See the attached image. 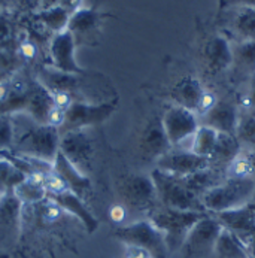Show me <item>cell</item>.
I'll return each mask as SVG.
<instances>
[{
  "label": "cell",
  "instance_id": "1",
  "mask_svg": "<svg viewBox=\"0 0 255 258\" xmlns=\"http://www.w3.org/2000/svg\"><path fill=\"white\" fill-rule=\"evenodd\" d=\"M23 130L15 128V142L11 152L39 157L54 163L60 149V132L46 124L36 122L29 113L21 111Z\"/></svg>",
  "mask_w": 255,
  "mask_h": 258
},
{
  "label": "cell",
  "instance_id": "2",
  "mask_svg": "<svg viewBox=\"0 0 255 258\" xmlns=\"http://www.w3.org/2000/svg\"><path fill=\"white\" fill-rule=\"evenodd\" d=\"M254 194L255 178L227 176L221 184L203 194L202 202L209 214H217L248 205Z\"/></svg>",
  "mask_w": 255,
  "mask_h": 258
},
{
  "label": "cell",
  "instance_id": "3",
  "mask_svg": "<svg viewBox=\"0 0 255 258\" xmlns=\"http://www.w3.org/2000/svg\"><path fill=\"white\" fill-rule=\"evenodd\" d=\"M206 215L203 212L179 211L160 205L148 215V220L164 233L169 252H176L182 248L189 230Z\"/></svg>",
  "mask_w": 255,
  "mask_h": 258
},
{
  "label": "cell",
  "instance_id": "4",
  "mask_svg": "<svg viewBox=\"0 0 255 258\" xmlns=\"http://www.w3.org/2000/svg\"><path fill=\"white\" fill-rule=\"evenodd\" d=\"M116 191L121 203L127 208V211L149 215L160 206L157 189L151 175L129 173L121 176L116 184Z\"/></svg>",
  "mask_w": 255,
  "mask_h": 258
},
{
  "label": "cell",
  "instance_id": "5",
  "mask_svg": "<svg viewBox=\"0 0 255 258\" xmlns=\"http://www.w3.org/2000/svg\"><path fill=\"white\" fill-rule=\"evenodd\" d=\"M149 175L154 181L158 202L161 206L179 209V211H194V212L209 214L202 199L197 197L194 192H191L182 184L181 178L169 175L158 169H154Z\"/></svg>",
  "mask_w": 255,
  "mask_h": 258
},
{
  "label": "cell",
  "instance_id": "6",
  "mask_svg": "<svg viewBox=\"0 0 255 258\" xmlns=\"http://www.w3.org/2000/svg\"><path fill=\"white\" fill-rule=\"evenodd\" d=\"M112 236L122 242L125 246H138L145 249L152 258H169L170 254L166 245L164 233L158 230L148 218L115 227Z\"/></svg>",
  "mask_w": 255,
  "mask_h": 258
},
{
  "label": "cell",
  "instance_id": "7",
  "mask_svg": "<svg viewBox=\"0 0 255 258\" xmlns=\"http://www.w3.org/2000/svg\"><path fill=\"white\" fill-rule=\"evenodd\" d=\"M23 206L14 191L0 197V251L9 255L23 237Z\"/></svg>",
  "mask_w": 255,
  "mask_h": 258
},
{
  "label": "cell",
  "instance_id": "8",
  "mask_svg": "<svg viewBox=\"0 0 255 258\" xmlns=\"http://www.w3.org/2000/svg\"><path fill=\"white\" fill-rule=\"evenodd\" d=\"M222 228L221 222L212 214H208L196 222L181 248L183 258H206L212 255Z\"/></svg>",
  "mask_w": 255,
  "mask_h": 258
},
{
  "label": "cell",
  "instance_id": "9",
  "mask_svg": "<svg viewBox=\"0 0 255 258\" xmlns=\"http://www.w3.org/2000/svg\"><path fill=\"white\" fill-rule=\"evenodd\" d=\"M115 109H116V102H103L94 105L85 100H76L66 111V121L63 128L60 130V135L99 125L108 121Z\"/></svg>",
  "mask_w": 255,
  "mask_h": 258
},
{
  "label": "cell",
  "instance_id": "10",
  "mask_svg": "<svg viewBox=\"0 0 255 258\" xmlns=\"http://www.w3.org/2000/svg\"><path fill=\"white\" fill-rule=\"evenodd\" d=\"M58 151L82 173H91L96 157V147L87 130H73L60 135Z\"/></svg>",
  "mask_w": 255,
  "mask_h": 258
},
{
  "label": "cell",
  "instance_id": "11",
  "mask_svg": "<svg viewBox=\"0 0 255 258\" xmlns=\"http://www.w3.org/2000/svg\"><path fill=\"white\" fill-rule=\"evenodd\" d=\"M161 121L172 148L182 147L185 142H189L193 135L200 127L199 115L178 105L170 106L164 112Z\"/></svg>",
  "mask_w": 255,
  "mask_h": 258
},
{
  "label": "cell",
  "instance_id": "12",
  "mask_svg": "<svg viewBox=\"0 0 255 258\" xmlns=\"http://www.w3.org/2000/svg\"><path fill=\"white\" fill-rule=\"evenodd\" d=\"M108 15L97 8H79L71 15L68 30L76 45H96L102 33L103 21Z\"/></svg>",
  "mask_w": 255,
  "mask_h": 258
},
{
  "label": "cell",
  "instance_id": "13",
  "mask_svg": "<svg viewBox=\"0 0 255 258\" xmlns=\"http://www.w3.org/2000/svg\"><path fill=\"white\" fill-rule=\"evenodd\" d=\"M206 167H209V158L178 148H172L167 154H164L155 161V169L179 178L193 175Z\"/></svg>",
  "mask_w": 255,
  "mask_h": 258
},
{
  "label": "cell",
  "instance_id": "14",
  "mask_svg": "<svg viewBox=\"0 0 255 258\" xmlns=\"http://www.w3.org/2000/svg\"><path fill=\"white\" fill-rule=\"evenodd\" d=\"M75 37L69 32H60L51 37L48 43V54L51 58V64L54 69L72 75H84L85 71L78 64L75 52H76Z\"/></svg>",
  "mask_w": 255,
  "mask_h": 258
},
{
  "label": "cell",
  "instance_id": "15",
  "mask_svg": "<svg viewBox=\"0 0 255 258\" xmlns=\"http://www.w3.org/2000/svg\"><path fill=\"white\" fill-rule=\"evenodd\" d=\"M170 149H172V145L164 132L161 118H157V116L151 118L139 139V151L142 157L146 160L157 161Z\"/></svg>",
  "mask_w": 255,
  "mask_h": 258
},
{
  "label": "cell",
  "instance_id": "16",
  "mask_svg": "<svg viewBox=\"0 0 255 258\" xmlns=\"http://www.w3.org/2000/svg\"><path fill=\"white\" fill-rule=\"evenodd\" d=\"M231 43L222 35L209 37L203 46V63L209 75H219L231 68Z\"/></svg>",
  "mask_w": 255,
  "mask_h": 258
},
{
  "label": "cell",
  "instance_id": "17",
  "mask_svg": "<svg viewBox=\"0 0 255 258\" xmlns=\"http://www.w3.org/2000/svg\"><path fill=\"white\" fill-rule=\"evenodd\" d=\"M239 116L240 108L234 102L228 99H218L215 106L200 118V124L209 125L219 133L236 135Z\"/></svg>",
  "mask_w": 255,
  "mask_h": 258
},
{
  "label": "cell",
  "instance_id": "18",
  "mask_svg": "<svg viewBox=\"0 0 255 258\" xmlns=\"http://www.w3.org/2000/svg\"><path fill=\"white\" fill-rule=\"evenodd\" d=\"M212 215L221 222V225L224 228H227L231 233H234L236 236H239L243 243L255 231V214L252 208L249 206V203L245 206H240V208L222 211V212H217Z\"/></svg>",
  "mask_w": 255,
  "mask_h": 258
},
{
  "label": "cell",
  "instance_id": "19",
  "mask_svg": "<svg viewBox=\"0 0 255 258\" xmlns=\"http://www.w3.org/2000/svg\"><path fill=\"white\" fill-rule=\"evenodd\" d=\"M49 199H52L69 215H72L75 220L81 222L88 234H93L99 228V220L90 211L85 200L81 199L78 194H75L72 189H68V191L61 192V194H57V196H49Z\"/></svg>",
  "mask_w": 255,
  "mask_h": 258
},
{
  "label": "cell",
  "instance_id": "20",
  "mask_svg": "<svg viewBox=\"0 0 255 258\" xmlns=\"http://www.w3.org/2000/svg\"><path fill=\"white\" fill-rule=\"evenodd\" d=\"M54 170L68 182L71 189L81 199L87 200L93 194V182L90 176L82 173L76 166H73L60 151L54 160Z\"/></svg>",
  "mask_w": 255,
  "mask_h": 258
},
{
  "label": "cell",
  "instance_id": "21",
  "mask_svg": "<svg viewBox=\"0 0 255 258\" xmlns=\"http://www.w3.org/2000/svg\"><path fill=\"white\" fill-rule=\"evenodd\" d=\"M231 74L237 81L249 79L255 75V40L231 42Z\"/></svg>",
  "mask_w": 255,
  "mask_h": 258
},
{
  "label": "cell",
  "instance_id": "22",
  "mask_svg": "<svg viewBox=\"0 0 255 258\" xmlns=\"http://www.w3.org/2000/svg\"><path fill=\"white\" fill-rule=\"evenodd\" d=\"M203 84L194 78V76H183L181 78L169 91L170 99L175 102V105L186 108L189 111H197L200 99L205 93Z\"/></svg>",
  "mask_w": 255,
  "mask_h": 258
},
{
  "label": "cell",
  "instance_id": "23",
  "mask_svg": "<svg viewBox=\"0 0 255 258\" xmlns=\"http://www.w3.org/2000/svg\"><path fill=\"white\" fill-rule=\"evenodd\" d=\"M240 154H242V147L234 135L219 133L215 149L209 157V166L227 175L228 167Z\"/></svg>",
  "mask_w": 255,
  "mask_h": 258
},
{
  "label": "cell",
  "instance_id": "24",
  "mask_svg": "<svg viewBox=\"0 0 255 258\" xmlns=\"http://www.w3.org/2000/svg\"><path fill=\"white\" fill-rule=\"evenodd\" d=\"M228 30L234 35V42L255 40V8L230 9Z\"/></svg>",
  "mask_w": 255,
  "mask_h": 258
},
{
  "label": "cell",
  "instance_id": "25",
  "mask_svg": "<svg viewBox=\"0 0 255 258\" xmlns=\"http://www.w3.org/2000/svg\"><path fill=\"white\" fill-rule=\"evenodd\" d=\"M225 178H227L225 173H222V172H219V170L209 166V167L199 170L193 175L183 176V178H181V181L191 192H194L197 197L202 199L203 194H206L209 189H212L214 186L221 184Z\"/></svg>",
  "mask_w": 255,
  "mask_h": 258
},
{
  "label": "cell",
  "instance_id": "26",
  "mask_svg": "<svg viewBox=\"0 0 255 258\" xmlns=\"http://www.w3.org/2000/svg\"><path fill=\"white\" fill-rule=\"evenodd\" d=\"M52 105L54 103L51 100L49 91L37 79H35L33 87H32V90H30V93L27 96V100H26L24 111L23 112L29 113L36 122L45 124L46 113L51 109Z\"/></svg>",
  "mask_w": 255,
  "mask_h": 258
},
{
  "label": "cell",
  "instance_id": "27",
  "mask_svg": "<svg viewBox=\"0 0 255 258\" xmlns=\"http://www.w3.org/2000/svg\"><path fill=\"white\" fill-rule=\"evenodd\" d=\"M71 12L65 9L61 5L48 8V9H40L32 14V18L40 23L51 35H57L60 32L68 30L69 20H71Z\"/></svg>",
  "mask_w": 255,
  "mask_h": 258
},
{
  "label": "cell",
  "instance_id": "28",
  "mask_svg": "<svg viewBox=\"0 0 255 258\" xmlns=\"http://www.w3.org/2000/svg\"><path fill=\"white\" fill-rule=\"evenodd\" d=\"M15 196L23 205H35L48 197L45 188V175L36 173L32 176H26L23 182L15 186Z\"/></svg>",
  "mask_w": 255,
  "mask_h": 258
},
{
  "label": "cell",
  "instance_id": "29",
  "mask_svg": "<svg viewBox=\"0 0 255 258\" xmlns=\"http://www.w3.org/2000/svg\"><path fill=\"white\" fill-rule=\"evenodd\" d=\"M214 254H217L219 258H249L242 239L227 228H222L219 233Z\"/></svg>",
  "mask_w": 255,
  "mask_h": 258
},
{
  "label": "cell",
  "instance_id": "30",
  "mask_svg": "<svg viewBox=\"0 0 255 258\" xmlns=\"http://www.w3.org/2000/svg\"><path fill=\"white\" fill-rule=\"evenodd\" d=\"M218 136L219 132H217L215 128L200 124V127L197 128V132L193 135V138L189 141V151L200 157L209 158L215 149Z\"/></svg>",
  "mask_w": 255,
  "mask_h": 258
},
{
  "label": "cell",
  "instance_id": "31",
  "mask_svg": "<svg viewBox=\"0 0 255 258\" xmlns=\"http://www.w3.org/2000/svg\"><path fill=\"white\" fill-rule=\"evenodd\" d=\"M234 136L242 147V152H255V113L246 109L240 111Z\"/></svg>",
  "mask_w": 255,
  "mask_h": 258
},
{
  "label": "cell",
  "instance_id": "32",
  "mask_svg": "<svg viewBox=\"0 0 255 258\" xmlns=\"http://www.w3.org/2000/svg\"><path fill=\"white\" fill-rule=\"evenodd\" d=\"M26 175L18 170L8 158L0 157V192L14 191L15 186L23 182Z\"/></svg>",
  "mask_w": 255,
  "mask_h": 258
},
{
  "label": "cell",
  "instance_id": "33",
  "mask_svg": "<svg viewBox=\"0 0 255 258\" xmlns=\"http://www.w3.org/2000/svg\"><path fill=\"white\" fill-rule=\"evenodd\" d=\"M15 43H17L15 52H17L18 58H21L23 61L33 63L39 58L40 51H42L40 42L36 40L33 36H30L27 32L24 33V37H17Z\"/></svg>",
  "mask_w": 255,
  "mask_h": 258
},
{
  "label": "cell",
  "instance_id": "34",
  "mask_svg": "<svg viewBox=\"0 0 255 258\" xmlns=\"http://www.w3.org/2000/svg\"><path fill=\"white\" fill-rule=\"evenodd\" d=\"M15 142V125L12 113H0V151H12Z\"/></svg>",
  "mask_w": 255,
  "mask_h": 258
},
{
  "label": "cell",
  "instance_id": "35",
  "mask_svg": "<svg viewBox=\"0 0 255 258\" xmlns=\"http://www.w3.org/2000/svg\"><path fill=\"white\" fill-rule=\"evenodd\" d=\"M17 40L14 24L5 12H0V51H5Z\"/></svg>",
  "mask_w": 255,
  "mask_h": 258
},
{
  "label": "cell",
  "instance_id": "36",
  "mask_svg": "<svg viewBox=\"0 0 255 258\" xmlns=\"http://www.w3.org/2000/svg\"><path fill=\"white\" fill-rule=\"evenodd\" d=\"M65 121H66V111L55 106V105H52L51 109L46 113L45 124L49 125V127H54V128H57L60 132L63 128V125H65Z\"/></svg>",
  "mask_w": 255,
  "mask_h": 258
},
{
  "label": "cell",
  "instance_id": "37",
  "mask_svg": "<svg viewBox=\"0 0 255 258\" xmlns=\"http://www.w3.org/2000/svg\"><path fill=\"white\" fill-rule=\"evenodd\" d=\"M237 8H255V0H218V9L221 12Z\"/></svg>",
  "mask_w": 255,
  "mask_h": 258
},
{
  "label": "cell",
  "instance_id": "38",
  "mask_svg": "<svg viewBox=\"0 0 255 258\" xmlns=\"http://www.w3.org/2000/svg\"><path fill=\"white\" fill-rule=\"evenodd\" d=\"M108 215H109L110 221L113 222V224H116V227H119V225H122V222H124L125 217H127V208L122 203L112 205L109 208Z\"/></svg>",
  "mask_w": 255,
  "mask_h": 258
},
{
  "label": "cell",
  "instance_id": "39",
  "mask_svg": "<svg viewBox=\"0 0 255 258\" xmlns=\"http://www.w3.org/2000/svg\"><path fill=\"white\" fill-rule=\"evenodd\" d=\"M9 97H11V76L0 78V111L8 103Z\"/></svg>",
  "mask_w": 255,
  "mask_h": 258
},
{
  "label": "cell",
  "instance_id": "40",
  "mask_svg": "<svg viewBox=\"0 0 255 258\" xmlns=\"http://www.w3.org/2000/svg\"><path fill=\"white\" fill-rule=\"evenodd\" d=\"M124 258H152V255L138 246H125V254Z\"/></svg>",
  "mask_w": 255,
  "mask_h": 258
},
{
  "label": "cell",
  "instance_id": "41",
  "mask_svg": "<svg viewBox=\"0 0 255 258\" xmlns=\"http://www.w3.org/2000/svg\"><path fill=\"white\" fill-rule=\"evenodd\" d=\"M245 109L255 113V75L249 81V90H248V96H246V106Z\"/></svg>",
  "mask_w": 255,
  "mask_h": 258
},
{
  "label": "cell",
  "instance_id": "42",
  "mask_svg": "<svg viewBox=\"0 0 255 258\" xmlns=\"http://www.w3.org/2000/svg\"><path fill=\"white\" fill-rule=\"evenodd\" d=\"M60 5L68 9L71 14H73L75 11H78L79 8H82V0H60Z\"/></svg>",
  "mask_w": 255,
  "mask_h": 258
},
{
  "label": "cell",
  "instance_id": "43",
  "mask_svg": "<svg viewBox=\"0 0 255 258\" xmlns=\"http://www.w3.org/2000/svg\"><path fill=\"white\" fill-rule=\"evenodd\" d=\"M245 246L248 251V257L255 258V231L245 240Z\"/></svg>",
  "mask_w": 255,
  "mask_h": 258
},
{
  "label": "cell",
  "instance_id": "44",
  "mask_svg": "<svg viewBox=\"0 0 255 258\" xmlns=\"http://www.w3.org/2000/svg\"><path fill=\"white\" fill-rule=\"evenodd\" d=\"M251 164V172H252V178H255V152H243Z\"/></svg>",
  "mask_w": 255,
  "mask_h": 258
},
{
  "label": "cell",
  "instance_id": "45",
  "mask_svg": "<svg viewBox=\"0 0 255 258\" xmlns=\"http://www.w3.org/2000/svg\"><path fill=\"white\" fill-rule=\"evenodd\" d=\"M14 0H0V12H5L6 9H9L12 6Z\"/></svg>",
  "mask_w": 255,
  "mask_h": 258
},
{
  "label": "cell",
  "instance_id": "46",
  "mask_svg": "<svg viewBox=\"0 0 255 258\" xmlns=\"http://www.w3.org/2000/svg\"><path fill=\"white\" fill-rule=\"evenodd\" d=\"M249 206L252 208V211H254V214H255V194H254V197H252V200L249 202Z\"/></svg>",
  "mask_w": 255,
  "mask_h": 258
},
{
  "label": "cell",
  "instance_id": "47",
  "mask_svg": "<svg viewBox=\"0 0 255 258\" xmlns=\"http://www.w3.org/2000/svg\"><path fill=\"white\" fill-rule=\"evenodd\" d=\"M0 258H12V257H11L9 254H6V252H2V251H0Z\"/></svg>",
  "mask_w": 255,
  "mask_h": 258
},
{
  "label": "cell",
  "instance_id": "48",
  "mask_svg": "<svg viewBox=\"0 0 255 258\" xmlns=\"http://www.w3.org/2000/svg\"><path fill=\"white\" fill-rule=\"evenodd\" d=\"M0 197H2V192H0Z\"/></svg>",
  "mask_w": 255,
  "mask_h": 258
},
{
  "label": "cell",
  "instance_id": "49",
  "mask_svg": "<svg viewBox=\"0 0 255 258\" xmlns=\"http://www.w3.org/2000/svg\"><path fill=\"white\" fill-rule=\"evenodd\" d=\"M0 157H2V154H0Z\"/></svg>",
  "mask_w": 255,
  "mask_h": 258
}]
</instances>
